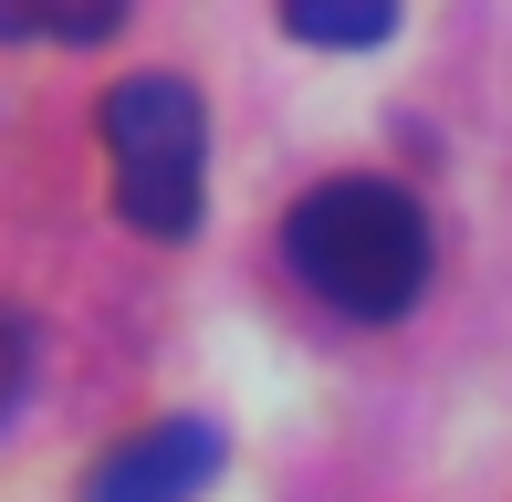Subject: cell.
I'll return each mask as SVG.
<instances>
[{"label": "cell", "instance_id": "1", "mask_svg": "<svg viewBox=\"0 0 512 502\" xmlns=\"http://www.w3.org/2000/svg\"><path fill=\"white\" fill-rule=\"evenodd\" d=\"M283 251H293V283L324 314H345V325H398L429 293V210L398 178H324V189H304L283 220Z\"/></svg>", "mask_w": 512, "mask_h": 502}, {"label": "cell", "instance_id": "3", "mask_svg": "<svg viewBox=\"0 0 512 502\" xmlns=\"http://www.w3.org/2000/svg\"><path fill=\"white\" fill-rule=\"evenodd\" d=\"M220 461L230 450H220L209 419H147V429H126V440L84 471L74 502H199L209 482H220Z\"/></svg>", "mask_w": 512, "mask_h": 502}, {"label": "cell", "instance_id": "4", "mask_svg": "<svg viewBox=\"0 0 512 502\" xmlns=\"http://www.w3.org/2000/svg\"><path fill=\"white\" fill-rule=\"evenodd\" d=\"M283 32L314 53H366L398 32V0H283Z\"/></svg>", "mask_w": 512, "mask_h": 502}, {"label": "cell", "instance_id": "5", "mask_svg": "<svg viewBox=\"0 0 512 502\" xmlns=\"http://www.w3.org/2000/svg\"><path fill=\"white\" fill-rule=\"evenodd\" d=\"M126 0H0V42H105Z\"/></svg>", "mask_w": 512, "mask_h": 502}, {"label": "cell", "instance_id": "2", "mask_svg": "<svg viewBox=\"0 0 512 502\" xmlns=\"http://www.w3.org/2000/svg\"><path fill=\"white\" fill-rule=\"evenodd\" d=\"M105 168H115V210L147 241H189L199 231V168H209V116L178 74H126L105 95Z\"/></svg>", "mask_w": 512, "mask_h": 502}, {"label": "cell", "instance_id": "6", "mask_svg": "<svg viewBox=\"0 0 512 502\" xmlns=\"http://www.w3.org/2000/svg\"><path fill=\"white\" fill-rule=\"evenodd\" d=\"M21 387H32V325H21V314H0V419L21 408Z\"/></svg>", "mask_w": 512, "mask_h": 502}]
</instances>
